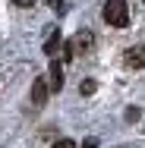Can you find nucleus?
<instances>
[{"label": "nucleus", "instance_id": "f257e3e1", "mask_svg": "<svg viewBox=\"0 0 145 148\" xmlns=\"http://www.w3.org/2000/svg\"><path fill=\"white\" fill-rule=\"evenodd\" d=\"M101 16H104V22H107L111 29H126V22H129L126 0H107L104 10H101Z\"/></svg>", "mask_w": 145, "mask_h": 148}, {"label": "nucleus", "instance_id": "f03ea898", "mask_svg": "<svg viewBox=\"0 0 145 148\" xmlns=\"http://www.w3.org/2000/svg\"><path fill=\"white\" fill-rule=\"evenodd\" d=\"M91 47H95V35H91V32H79V35L66 44L69 57H76V54H91Z\"/></svg>", "mask_w": 145, "mask_h": 148}, {"label": "nucleus", "instance_id": "7ed1b4c3", "mask_svg": "<svg viewBox=\"0 0 145 148\" xmlns=\"http://www.w3.org/2000/svg\"><path fill=\"white\" fill-rule=\"evenodd\" d=\"M126 66L129 69H142L145 66V44H136V47L126 51Z\"/></svg>", "mask_w": 145, "mask_h": 148}, {"label": "nucleus", "instance_id": "20e7f679", "mask_svg": "<svg viewBox=\"0 0 145 148\" xmlns=\"http://www.w3.org/2000/svg\"><path fill=\"white\" fill-rule=\"evenodd\" d=\"M47 88H51V85H47L44 79H35V82H32V104H35V107H41V104L47 101Z\"/></svg>", "mask_w": 145, "mask_h": 148}, {"label": "nucleus", "instance_id": "39448f33", "mask_svg": "<svg viewBox=\"0 0 145 148\" xmlns=\"http://www.w3.org/2000/svg\"><path fill=\"white\" fill-rule=\"evenodd\" d=\"M51 91H60L63 88V69H60V63H51Z\"/></svg>", "mask_w": 145, "mask_h": 148}, {"label": "nucleus", "instance_id": "423d86ee", "mask_svg": "<svg viewBox=\"0 0 145 148\" xmlns=\"http://www.w3.org/2000/svg\"><path fill=\"white\" fill-rule=\"evenodd\" d=\"M57 47H60V32H54V35L47 38V44H44V54H51V57H54V51H57Z\"/></svg>", "mask_w": 145, "mask_h": 148}, {"label": "nucleus", "instance_id": "0eeeda50", "mask_svg": "<svg viewBox=\"0 0 145 148\" xmlns=\"http://www.w3.org/2000/svg\"><path fill=\"white\" fill-rule=\"evenodd\" d=\"M54 148H76V142L73 139H60V142H54Z\"/></svg>", "mask_w": 145, "mask_h": 148}, {"label": "nucleus", "instance_id": "6e6552de", "mask_svg": "<svg viewBox=\"0 0 145 148\" xmlns=\"http://www.w3.org/2000/svg\"><path fill=\"white\" fill-rule=\"evenodd\" d=\"M79 91H82V95H91V91H95V82H82V88H79Z\"/></svg>", "mask_w": 145, "mask_h": 148}, {"label": "nucleus", "instance_id": "1a4fd4ad", "mask_svg": "<svg viewBox=\"0 0 145 148\" xmlns=\"http://www.w3.org/2000/svg\"><path fill=\"white\" fill-rule=\"evenodd\" d=\"M13 3H16L19 10H29V6H32V3H35V0H13Z\"/></svg>", "mask_w": 145, "mask_h": 148}, {"label": "nucleus", "instance_id": "9d476101", "mask_svg": "<svg viewBox=\"0 0 145 148\" xmlns=\"http://www.w3.org/2000/svg\"><path fill=\"white\" fill-rule=\"evenodd\" d=\"M82 148H98V142H95V139H88V142H85Z\"/></svg>", "mask_w": 145, "mask_h": 148}]
</instances>
